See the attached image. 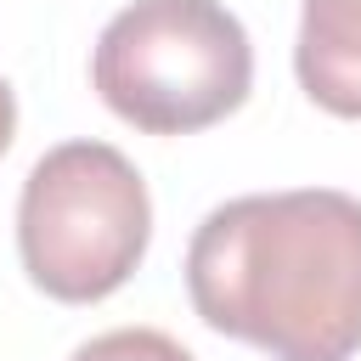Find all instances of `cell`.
I'll list each match as a JSON object with an SVG mask.
<instances>
[{"label": "cell", "instance_id": "obj_1", "mask_svg": "<svg viewBox=\"0 0 361 361\" xmlns=\"http://www.w3.org/2000/svg\"><path fill=\"white\" fill-rule=\"evenodd\" d=\"M192 310L271 361L361 350V197L333 186L248 192L203 214L186 248Z\"/></svg>", "mask_w": 361, "mask_h": 361}, {"label": "cell", "instance_id": "obj_2", "mask_svg": "<svg viewBox=\"0 0 361 361\" xmlns=\"http://www.w3.org/2000/svg\"><path fill=\"white\" fill-rule=\"evenodd\" d=\"M96 96L147 135H192L248 102L254 45L220 0H130L96 39Z\"/></svg>", "mask_w": 361, "mask_h": 361}, {"label": "cell", "instance_id": "obj_3", "mask_svg": "<svg viewBox=\"0 0 361 361\" xmlns=\"http://www.w3.org/2000/svg\"><path fill=\"white\" fill-rule=\"evenodd\" d=\"M152 237V203L141 169L107 141L51 147L17 203V254L39 293L62 305H96L118 293Z\"/></svg>", "mask_w": 361, "mask_h": 361}, {"label": "cell", "instance_id": "obj_4", "mask_svg": "<svg viewBox=\"0 0 361 361\" xmlns=\"http://www.w3.org/2000/svg\"><path fill=\"white\" fill-rule=\"evenodd\" d=\"M293 68L316 107L361 118V0H305Z\"/></svg>", "mask_w": 361, "mask_h": 361}, {"label": "cell", "instance_id": "obj_5", "mask_svg": "<svg viewBox=\"0 0 361 361\" xmlns=\"http://www.w3.org/2000/svg\"><path fill=\"white\" fill-rule=\"evenodd\" d=\"M68 361H197V355L158 327H113V333L79 344Z\"/></svg>", "mask_w": 361, "mask_h": 361}, {"label": "cell", "instance_id": "obj_6", "mask_svg": "<svg viewBox=\"0 0 361 361\" xmlns=\"http://www.w3.org/2000/svg\"><path fill=\"white\" fill-rule=\"evenodd\" d=\"M11 130H17V102H11V85L0 79V158L11 147Z\"/></svg>", "mask_w": 361, "mask_h": 361}]
</instances>
